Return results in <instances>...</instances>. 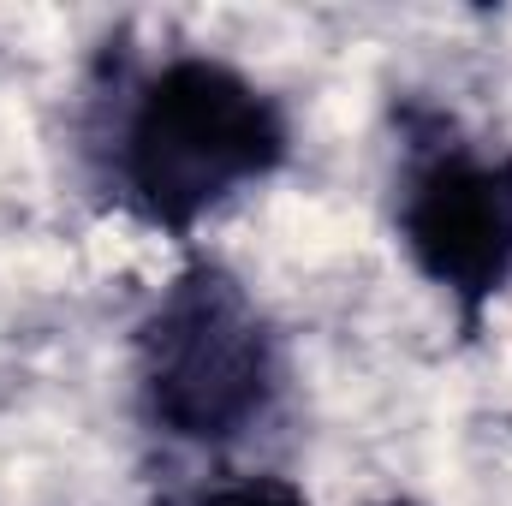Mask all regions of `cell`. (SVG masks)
<instances>
[{
	"instance_id": "cell-2",
	"label": "cell",
	"mask_w": 512,
	"mask_h": 506,
	"mask_svg": "<svg viewBox=\"0 0 512 506\" xmlns=\"http://www.w3.org/2000/svg\"><path fill=\"white\" fill-rule=\"evenodd\" d=\"M131 411L143 435L185 453H239L292 393V352L256 286L221 251H179L126 334Z\"/></svg>"
},
{
	"instance_id": "cell-4",
	"label": "cell",
	"mask_w": 512,
	"mask_h": 506,
	"mask_svg": "<svg viewBox=\"0 0 512 506\" xmlns=\"http://www.w3.org/2000/svg\"><path fill=\"white\" fill-rule=\"evenodd\" d=\"M167 506H316V501L286 471H215V477L179 489Z\"/></svg>"
},
{
	"instance_id": "cell-1",
	"label": "cell",
	"mask_w": 512,
	"mask_h": 506,
	"mask_svg": "<svg viewBox=\"0 0 512 506\" xmlns=\"http://www.w3.org/2000/svg\"><path fill=\"white\" fill-rule=\"evenodd\" d=\"M298 131L286 102L215 48L161 60L108 42L84 78L78 155L102 209L191 251L239 197L292 167Z\"/></svg>"
},
{
	"instance_id": "cell-5",
	"label": "cell",
	"mask_w": 512,
	"mask_h": 506,
	"mask_svg": "<svg viewBox=\"0 0 512 506\" xmlns=\"http://www.w3.org/2000/svg\"><path fill=\"white\" fill-rule=\"evenodd\" d=\"M364 506H429V501H417V495H382V501H364Z\"/></svg>"
},
{
	"instance_id": "cell-3",
	"label": "cell",
	"mask_w": 512,
	"mask_h": 506,
	"mask_svg": "<svg viewBox=\"0 0 512 506\" xmlns=\"http://www.w3.org/2000/svg\"><path fill=\"white\" fill-rule=\"evenodd\" d=\"M387 131L393 245L471 346L512 292V143L477 137L453 108L411 90L387 102Z\"/></svg>"
}]
</instances>
